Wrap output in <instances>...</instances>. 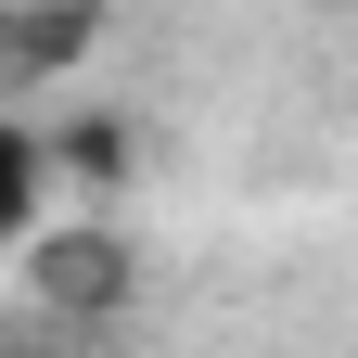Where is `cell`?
<instances>
[{"instance_id":"cell-3","label":"cell","mask_w":358,"mask_h":358,"mask_svg":"<svg viewBox=\"0 0 358 358\" xmlns=\"http://www.w3.org/2000/svg\"><path fill=\"white\" fill-rule=\"evenodd\" d=\"M38 166H52V154H38L26 128H0V243H26V217H38Z\"/></svg>"},{"instance_id":"cell-2","label":"cell","mask_w":358,"mask_h":358,"mask_svg":"<svg viewBox=\"0 0 358 358\" xmlns=\"http://www.w3.org/2000/svg\"><path fill=\"white\" fill-rule=\"evenodd\" d=\"M115 294V243L103 231H52L38 243V320H90Z\"/></svg>"},{"instance_id":"cell-1","label":"cell","mask_w":358,"mask_h":358,"mask_svg":"<svg viewBox=\"0 0 358 358\" xmlns=\"http://www.w3.org/2000/svg\"><path fill=\"white\" fill-rule=\"evenodd\" d=\"M90 26H103V0H13L0 13V90H26V77H52L90 52Z\"/></svg>"}]
</instances>
